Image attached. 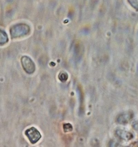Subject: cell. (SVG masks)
I'll return each mask as SVG.
<instances>
[{
	"instance_id": "obj_10",
	"label": "cell",
	"mask_w": 138,
	"mask_h": 147,
	"mask_svg": "<svg viewBox=\"0 0 138 147\" xmlns=\"http://www.w3.org/2000/svg\"><path fill=\"white\" fill-rule=\"evenodd\" d=\"M133 127L135 130H138V121L133 124Z\"/></svg>"
},
{
	"instance_id": "obj_11",
	"label": "cell",
	"mask_w": 138,
	"mask_h": 147,
	"mask_svg": "<svg viewBox=\"0 0 138 147\" xmlns=\"http://www.w3.org/2000/svg\"><path fill=\"white\" fill-rule=\"evenodd\" d=\"M130 147H138V142H134L130 144Z\"/></svg>"
},
{
	"instance_id": "obj_2",
	"label": "cell",
	"mask_w": 138,
	"mask_h": 147,
	"mask_svg": "<svg viewBox=\"0 0 138 147\" xmlns=\"http://www.w3.org/2000/svg\"><path fill=\"white\" fill-rule=\"evenodd\" d=\"M23 68L29 74H32L35 69V66L34 62L27 56H23L21 59Z\"/></svg>"
},
{
	"instance_id": "obj_7",
	"label": "cell",
	"mask_w": 138,
	"mask_h": 147,
	"mask_svg": "<svg viewBox=\"0 0 138 147\" xmlns=\"http://www.w3.org/2000/svg\"><path fill=\"white\" fill-rule=\"evenodd\" d=\"M128 1L133 8L138 10V0H128Z\"/></svg>"
},
{
	"instance_id": "obj_4",
	"label": "cell",
	"mask_w": 138,
	"mask_h": 147,
	"mask_svg": "<svg viewBox=\"0 0 138 147\" xmlns=\"http://www.w3.org/2000/svg\"><path fill=\"white\" fill-rule=\"evenodd\" d=\"M133 114L132 112H129L121 114L118 117L117 121L121 124L128 123L133 119Z\"/></svg>"
},
{
	"instance_id": "obj_6",
	"label": "cell",
	"mask_w": 138,
	"mask_h": 147,
	"mask_svg": "<svg viewBox=\"0 0 138 147\" xmlns=\"http://www.w3.org/2000/svg\"><path fill=\"white\" fill-rule=\"evenodd\" d=\"M8 37L5 32L0 29V45H3L8 42Z\"/></svg>"
},
{
	"instance_id": "obj_8",
	"label": "cell",
	"mask_w": 138,
	"mask_h": 147,
	"mask_svg": "<svg viewBox=\"0 0 138 147\" xmlns=\"http://www.w3.org/2000/svg\"><path fill=\"white\" fill-rule=\"evenodd\" d=\"M64 129L65 132H67L72 130L73 128L71 125L70 124H66L64 125Z\"/></svg>"
},
{
	"instance_id": "obj_3",
	"label": "cell",
	"mask_w": 138,
	"mask_h": 147,
	"mask_svg": "<svg viewBox=\"0 0 138 147\" xmlns=\"http://www.w3.org/2000/svg\"><path fill=\"white\" fill-rule=\"evenodd\" d=\"M25 134L32 144L37 143L41 138V135L39 132L34 127L27 130L25 132Z\"/></svg>"
},
{
	"instance_id": "obj_1",
	"label": "cell",
	"mask_w": 138,
	"mask_h": 147,
	"mask_svg": "<svg viewBox=\"0 0 138 147\" xmlns=\"http://www.w3.org/2000/svg\"><path fill=\"white\" fill-rule=\"evenodd\" d=\"M30 27L24 24H19L12 27L10 29L11 36L13 38L20 37L29 32Z\"/></svg>"
},
{
	"instance_id": "obj_5",
	"label": "cell",
	"mask_w": 138,
	"mask_h": 147,
	"mask_svg": "<svg viewBox=\"0 0 138 147\" xmlns=\"http://www.w3.org/2000/svg\"><path fill=\"white\" fill-rule=\"evenodd\" d=\"M116 134L120 138L125 141L130 140L133 137L131 133L124 130L118 129L116 131Z\"/></svg>"
},
{
	"instance_id": "obj_9",
	"label": "cell",
	"mask_w": 138,
	"mask_h": 147,
	"mask_svg": "<svg viewBox=\"0 0 138 147\" xmlns=\"http://www.w3.org/2000/svg\"><path fill=\"white\" fill-rule=\"evenodd\" d=\"M59 79L62 82H65L68 79V75L66 73H63L59 76Z\"/></svg>"
}]
</instances>
